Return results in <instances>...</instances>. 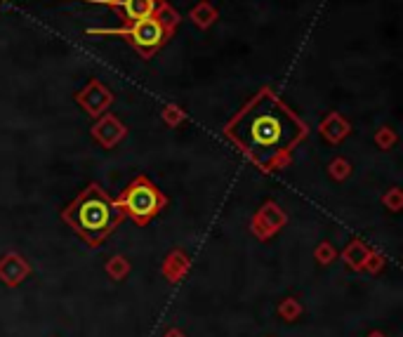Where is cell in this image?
I'll use <instances>...</instances> for the list:
<instances>
[{
    "mask_svg": "<svg viewBox=\"0 0 403 337\" xmlns=\"http://www.w3.org/2000/svg\"><path fill=\"white\" fill-rule=\"evenodd\" d=\"M224 137L262 173H274L290 163L307 125L272 88H262L224 125Z\"/></svg>",
    "mask_w": 403,
    "mask_h": 337,
    "instance_id": "1",
    "label": "cell"
},
{
    "mask_svg": "<svg viewBox=\"0 0 403 337\" xmlns=\"http://www.w3.org/2000/svg\"><path fill=\"white\" fill-rule=\"evenodd\" d=\"M62 217L92 248H97L123 222L120 208L102 191L100 184H90L88 189H83V193L68 205Z\"/></svg>",
    "mask_w": 403,
    "mask_h": 337,
    "instance_id": "2",
    "label": "cell"
},
{
    "mask_svg": "<svg viewBox=\"0 0 403 337\" xmlns=\"http://www.w3.org/2000/svg\"><path fill=\"white\" fill-rule=\"evenodd\" d=\"M180 12L168 0H163L156 8V12L144 17V19L128 21L118 28H88V36H120L140 52V57L151 59L160 48L170 43V38L180 28Z\"/></svg>",
    "mask_w": 403,
    "mask_h": 337,
    "instance_id": "3",
    "label": "cell"
},
{
    "mask_svg": "<svg viewBox=\"0 0 403 337\" xmlns=\"http://www.w3.org/2000/svg\"><path fill=\"white\" fill-rule=\"evenodd\" d=\"M165 203L168 201H165V196L158 191V186L144 175L137 177V180H132L116 201L120 213L130 215L137 224H147V222H151L153 217L165 208Z\"/></svg>",
    "mask_w": 403,
    "mask_h": 337,
    "instance_id": "4",
    "label": "cell"
},
{
    "mask_svg": "<svg viewBox=\"0 0 403 337\" xmlns=\"http://www.w3.org/2000/svg\"><path fill=\"white\" fill-rule=\"evenodd\" d=\"M76 104L83 108L88 116L100 118L102 113H106L113 104V93L109 85H104L100 78H90L88 85L76 93Z\"/></svg>",
    "mask_w": 403,
    "mask_h": 337,
    "instance_id": "5",
    "label": "cell"
},
{
    "mask_svg": "<svg viewBox=\"0 0 403 337\" xmlns=\"http://www.w3.org/2000/svg\"><path fill=\"white\" fill-rule=\"evenodd\" d=\"M90 135H92V139H95L97 144H102L104 148H113L118 142L125 139L128 128H125V125L120 123L113 113L106 111V113H102V116L97 118V123L90 128Z\"/></svg>",
    "mask_w": 403,
    "mask_h": 337,
    "instance_id": "6",
    "label": "cell"
},
{
    "mask_svg": "<svg viewBox=\"0 0 403 337\" xmlns=\"http://www.w3.org/2000/svg\"><path fill=\"white\" fill-rule=\"evenodd\" d=\"M160 3L163 0H104V5H109L123 19V24L153 15Z\"/></svg>",
    "mask_w": 403,
    "mask_h": 337,
    "instance_id": "7",
    "label": "cell"
},
{
    "mask_svg": "<svg viewBox=\"0 0 403 337\" xmlns=\"http://www.w3.org/2000/svg\"><path fill=\"white\" fill-rule=\"evenodd\" d=\"M285 222V215L281 213V208L276 203H264L260 208V213L255 215V220H252V231L257 233L260 238H267L276 233L283 227Z\"/></svg>",
    "mask_w": 403,
    "mask_h": 337,
    "instance_id": "8",
    "label": "cell"
},
{
    "mask_svg": "<svg viewBox=\"0 0 403 337\" xmlns=\"http://www.w3.org/2000/svg\"><path fill=\"white\" fill-rule=\"evenodd\" d=\"M319 133L324 135L326 142H330V144H339V142L344 139L349 133H351V125L347 118L342 116V113L337 111H330L328 116L321 121L319 125Z\"/></svg>",
    "mask_w": 403,
    "mask_h": 337,
    "instance_id": "9",
    "label": "cell"
},
{
    "mask_svg": "<svg viewBox=\"0 0 403 337\" xmlns=\"http://www.w3.org/2000/svg\"><path fill=\"white\" fill-rule=\"evenodd\" d=\"M28 276V264L21 260L19 255H8L0 260V278H3L8 285H17L21 283Z\"/></svg>",
    "mask_w": 403,
    "mask_h": 337,
    "instance_id": "10",
    "label": "cell"
},
{
    "mask_svg": "<svg viewBox=\"0 0 403 337\" xmlns=\"http://www.w3.org/2000/svg\"><path fill=\"white\" fill-rule=\"evenodd\" d=\"M189 19H191V24L196 28L208 31V28L220 19V12H217V8L210 3V0H200V3H196L194 8L189 10Z\"/></svg>",
    "mask_w": 403,
    "mask_h": 337,
    "instance_id": "11",
    "label": "cell"
},
{
    "mask_svg": "<svg viewBox=\"0 0 403 337\" xmlns=\"http://www.w3.org/2000/svg\"><path fill=\"white\" fill-rule=\"evenodd\" d=\"M342 257H344V262H347L351 269H364L368 257H371V250H368V245L364 241L354 238V241H351L347 248H344Z\"/></svg>",
    "mask_w": 403,
    "mask_h": 337,
    "instance_id": "12",
    "label": "cell"
},
{
    "mask_svg": "<svg viewBox=\"0 0 403 337\" xmlns=\"http://www.w3.org/2000/svg\"><path fill=\"white\" fill-rule=\"evenodd\" d=\"M187 267H189V260H187V255H184L182 250L170 253V257L165 260V273H168L170 278L182 276V273L187 271Z\"/></svg>",
    "mask_w": 403,
    "mask_h": 337,
    "instance_id": "13",
    "label": "cell"
},
{
    "mask_svg": "<svg viewBox=\"0 0 403 337\" xmlns=\"http://www.w3.org/2000/svg\"><path fill=\"white\" fill-rule=\"evenodd\" d=\"M160 118H163L170 128H177L180 123L187 121V113H184V108L177 106V104H165L163 111H160Z\"/></svg>",
    "mask_w": 403,
    "mask_h": 337,
    "instance_id": "14",
    "label": "cell"
},
{
    "mask_svg": "<svg viewBox=\"0 0 403 337\" xmlns=\"http://www.w3.org/2000/svg\"><path fill=\"white\" fill-rule=\"evenodd\" d=\"M328 173L332 175V180H337V182H342V180H347V177L351 175V163L347 161V158H332L330 165H328Z\"/></svg>",
    "mask_w": 403,
    "mask_h": 337,
    "instance_id": "15",
    "label": "cell"
},
{
    "mask_svg": "<svg viewBox=\"0 0 403 337\" xmlns=\"http://www.w3.org/2000/svg\"><path fill=\"white\" fill-rule=\"evenodd\" d=\"M375 144L379 148H391L396 144V133L391 128H379L375 133Z\"/></svg>",
    "mask_w": 403,
    "mask_h": 337,
    "instance_id": "16",
    "label": "cell"
},
{
    "mask_svg": "<svg viewBox=\"0 0 403 337\" xmlns=\"http://www.w3.org/2000/svg\"><path fill=\"white\" fill-rule=\"evenodd\" d=\"M106 269H109V273H111L113 278H120V276H125L128 273V262L123 260V257H111L109 260V264H106Z\"/></svg>",
    "mask_w": 403,
    "mask_h": 337,
    "instance_id": "17",
    "label": "cell"
},
{
    "mask_svg": "<svg viewBox=\"0 0 403 337\" xmlns=\"http://www.w3.org/2000/svg\"><path fill=\"white\" fill-rule=\"evenodd\" d=\"M382 203L387 205L389 210H394V213H396V210L401 208V191L399 189H391L387 196L382 198Z\"/></svg>",
    "mask_w": 403,
    "mask_h": 337,
    "instance_id": "18",
    "label": "cell"
},
{
    "mask_svg": "<svg viewBox=\"0 0 403 337\" xmlns=\"http://www.w3.org/2000/svg\"><path fill=\"white\" fill-rule=\"evenodd\" d=\"M335 257V250H332L330 243H321L319 250H316V260L319 262H330Z\"/></svg>",
    "mask_w": 403,
    "mask_h": 337,
    "instance_id": "19",
    "label": "cell"
},
{
    "mask_svg": "<svg viewBox=\"0 0 403 337\" xmlns=\"http://www.w3.org/2000/svg\"><path fill=\"white\" fill-rule=\"evenodd\" d=\"M165 337H184V335H182V333H175V330H172V333H168Z\"/></svg>",
    "mask_w": 403,
    "mask_h": 337,
    "instance_id": "20",
    "label": "cell"
}]
</instances>
